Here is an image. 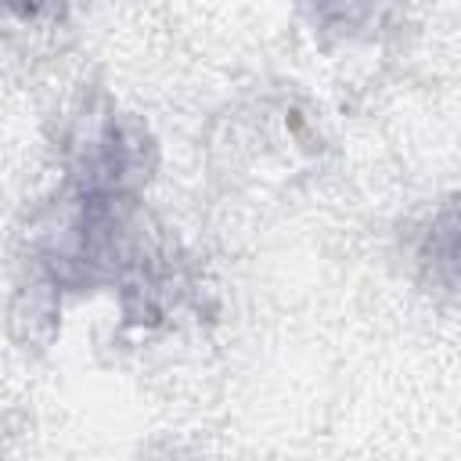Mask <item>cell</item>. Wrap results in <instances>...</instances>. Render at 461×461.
Segmentation results:
<instances>
[{"label": "cell", "instance_id": "7a4b0ae2", "mask_svg": "<svg viewBox=\"0 0 461 461\" xmlns=\"http://www.w3.org/2000/svg\"><path fill=\"white\" fill-rule=\"evenodd\" d=\"M411 256L421 285L461 306V191L429 209L414 230Z\"/></svg>", "mask_w": 461, "mask_h": 461}, {"label": "cell", "instance_id": "277c9868", "mask_svg": "<svg viewBox=\"0 0 461 461\" xmlns=\"http://www.w3.org/2000/svg\"><path fill=\"white\" fill-rule=\"evenodd\" d=\"M7 14L22 25H58L72 0H4Z\"/></svg>", "mask_w": 461, "mask_h": 461}, {"label": "cell", "instance_id": "3957f363", "mask_svg": "<svg viewBox=\"0 0 461 461\" xmlns=\"http://www.w3.org/2000/svg\"><path fill=\"white\" fill-rule=\"evenodd\" d=\"M306 29L328 50L378 47L396 22L400 0H295Z\"/></svg>", "mask_w": 461, "mask_h": 461}, {"label": "cell", "instance_id": "6da1fadb", "mask_svg": "<svg viewBox=\"0 0 461 461\" xmlns=\"http://www.w3.org/2000/svg\"><path fill=\"white\" fill-rule=\"evenodd\" d=\"M54 148L65 184L90 194L137 198L155 169V140L144 122L97 94L79 97L61 115Z\"/></svg>", "mask_w": 461, "mask_h": 461}]
</instances>
